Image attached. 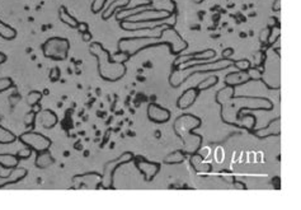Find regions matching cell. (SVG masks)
<instances>
[{"mask_svg":"<svg viewBox=\"0 0 301 210\" xmlns=\"http://www.w3.org/2000/svg\"><path fill=\"white\" fill-rule=\"evenodd\" d=\"M234 54V50L233 48H225L224 51H222V59H230L231 55Z\"/></svg>","mask_w":301,"mask_h":210,"instance_id":"60d3db41","label":"cell"},{"mask_svg":"<svg viewBox=\"0 0 301 210\" xmlns=\"http://www.w3.org/2000/svg\"><path fill=\"white\" fill-rule=\"evenodd\" d=\"M201 1H202V0H195V3H197V4L201 3Z\"/></svg>","mask_w":301,"mask_h":210,"instance_id":"bcb514c9","label":"cell"},{"mask_svg":"<svg viewBox=\"0 0 301 210\" xmlns=\"http://www.w3.org/2000/svg\"><path fill=\"white\" fill-rule=\"evenodd\" d=\"M135 165H136L137 170L141 172V175L144 176L146 182H151L154 180V177L159 174L160 171V165L156 162H149L144 158H136L135 161Z\"/></svg>","mask_w":301,"mask_h":210,"instance_id":"4fadbf2b","label":"cell"},{"mask_svg":"<svg viewBox=\"0 0 301 210\" xmlns=\"http://www.w3.org/2000/svg\"><path fill=\"white\" fill-rule=\"evenodd\" d=\"M281 119L277 117L276 120H272V121L268 124V126L266 128H262L259 130L253 131V134L256 135L257 138H268V137H275V135H280V131H281V124H280Z\"/></svg>","mask_w":301,"mask_h":210,"instance_id":"2e32d148","label":"cell"},{"mask_svg":"<svg viewBox=\"0 0 301 210\" xmlns=\"http://www.w3.org/2000/svg\"><path fill=\"white\" fill-rule=\"evenodd\" d=\"M54 163V158L51 157V153L49 151L41 152L37 154V158H36V166L38 168H47Z\"/></svg>","mask_w":301,"mask_h":210,"instance_id":"d4e9b609","label":"cell"},{"mask_svg":"<svg viewBox=\"0 0 301 210\" xmlns=\"http://www.w3.org/2000/svg\"><path fill=\"white\" fill-rule=\"evenodd\" d=\"M199 89L197 88H190L179 97L178 101H177V106L181 110H187L191 106H194V103L196 102L197 97H199Z\"/></svg>","mask_w":301,"mask_h":210,"instance_id":"e0dca14e","label":"cell"},{"mask_svg":"<svg viewBox=\"0 0 301 210\" xmlns=\"http://www.w3.org/2000/svg\"><path fill=\"white\" fill-rule=\"evenodd\" d=\"M77 28H79L80 33H84V32L88 31V24H87V23H80L79 22V26H78Z\"/></svg>","mask_w":301,"mask_h":210,"instance_id":"b9f144b4","label":"cell"},{"mask_svg":"<svg viewBox=\"0 0 301 210\" xmlns=\"http://www.w3.org/2000/svg\"><path fill=\"white\" fill-rule=\"evenodd\" d=\"M82 37H83V41L88 42V41L92 40V33L89 31H87V32H84V33H82Z\"/></svg>","mask_w":301,"mask_h":210,"instance_id":"7bdbcfd3","label":"cell"},{"mask_svg":"<svg viewBox=\"0 0 301 210\" xmlns=\"http://www.w3.org/2000/svg\"><path fill=\"white\" fill-rule=\"evenodd\" d=\"M216 52L211 48L208 50H204V51H197L194 54H187V55H181L176 59V61L173 63V68H178L182 64L191 63V61H210L211 59H215Z\"/></svg>","mask_w":301,"mask_h":210,"instance_id":"7c38bea8","label":"cell"},{"mask_svg":"<svg viewBox=\"0 0 301 210\" xmlns=\"http://www.w3.org/2000/svg\"><path fill=\"white\" fill-rule=\"evenodd\" d=\"M40 121L45 129H52L57 124V116L54 111L43 110L40 115Z\"/></svg>","mask_w":301,"mask_h":210,"instance_id":"ffe728a7","label":"cell"},{"mask_svg":"<svg viewBox=\"0 0 301 210\" xmlns=\"http://www.w3.org/2000/svg\"><path fill=\"white\" fill-rule=\"evenodd\" d=\"M248 74H249L250 79L261 80V78H262V71H259L258 69H252V68H250L249 70H248Z\"/></svg>","mask_w":301,"mask_h":210,"instance_id":"8d00e7d4","label":"cell"},{"mask_svg":"<svg viewBox=\"0 0 301 210\" xmlns=\"http://www.w3.org/2000/svg\"><path fill=\"white\" fill-rule=\"evenodd\" d=\"M50 78H51L52 82H56V80H59V78H60L59 68H54V69H52L51 73H50Z\"/></svg>","mask_w":301,"mask_h":210,"instance_id":"ab89813d","label":"cell"},{"mask_svg":"<svg viewBox=\"0 0 301 210\" xmlns=\"http://www.w3.org/2000/svg\"><path fill=\"white\" fill-rule=\"evenodd\" d=\"M233 65L238 69L239 71H248L252 68V64H250L249 60H233Z\"/></svg>","mask_w":301,"mask_h":210,"instance_id":"4dcf8cb0","label":"cell"},{"mask_svg":"<svg viewBox=\"0 0 301 210\" xmlns=\"http://www.w3.org/2000/svg\"><path fill=\"white\" fill-rule=\"evenodd\" d=\"M5 61H6V56L3 54V52H0V65H1L3 63H5Z\"/></svg>","mask_w":301,"mask_h":210,"instance_id":"f6af8a7d","label":"cell"},{"mask_svg":"<svg viewBox=\"0 0 301 210\" xmlns=\"http://www.w3.org/2000/svg\"><path fill=\"white\" fill-rule=\"evenodd\" d=\"M239 100L242 102H238V101L234 98L235 102L230 103L229 106L224 105L222 106V111L226 110H233L235 114H234V121H238L239 116L242 114L243 110H264V111H271L273 110V103L271 102L267 98H262V97H238Z\"/></svg>","mask_w":301,"mask_h":210,"instance_id":"3957f363","label":"cell"},{"mask_svg":"<svg viewBox=\"0 0 301 210\" xmlns=\"http://www.w3.org/2000/svg\"><path fill=\"white\" fill-rule=\"evenodd\" d=\"M264 60H266V52L264 51H257L254 54V66L258 68V66L263 65Z\"/></svg>","mask_w":301,"mask_h":210,"instance_id":"836d02e7","label":"cell"},{"mask_svg":"<svg viewBox=\"0 0 301 210\" xmlns=\"http://www.w3.org/2000/svg\"><path fill=\"white\" fill-rule=\"evenodd\" d=\"M19 163V158L15 154L0 153V167L5 168V170H13Z\"/></svg>","mask_w":301,"mask_h":210,"instance_id":"44dd1931","label":"cell"},{"mask_svg":"<svg viewBox=\"0 0 301 210\" xmlns=\"http://www.w3.org/2000/svg\"><path fill=\"white\" fill-rule=\"evenodd\" d=\"M162 41H164L165 45L169 46L171 54H181L188 47V43L183 40V37L174 29V27H164L160 34Z\"/></svg>","mask_w":301,"mask_h":210,"instance_id":"30bf717a","label":"cell"},{"mask_svg":"<svg viewBox=\"0 0 301 210\" xmlns=\"http://www.w3.org/2000/svg\"><path fill=\"white\" fill-rule=\"evenodd\" d=\"M134 159V154L130 153V152H126L122 156H119L118 158L113 159V161H109L104 165L103 168V175H102V188L104 189H112L113 188V176L114 172L117 171V168L121 167L122 165L131 162Z\"/></svg>","mask_w":301,"mask_h":210,"instance_id":"52a82bcc","label":"cell"},{"mask_svg":"<svg viewBox=\"0 0 301 210\" xmlns=\"http://www.w3.org/2000/svg\"><path fill=\"white\" fill-rule=\"evenodd\" d=\"M73 189H100L102 186V175L97 172L77 175L71 180Z\"/></svg>","mask_w":301,"mask_h":210,"instance_id":"8fae6325","label":"cell"},{"mask_svg":"<svg viewBox=\"0 0 301 210\" xmlns=\"http://www.w3.org/2000/svg\"><path fill=\"white\" fill-rule=\"evenodd\" d=\"M34 117H36V112H33V111H32L31 114L26 115V117H24V122H26L27 126H29L31 124H33Z\"/></svg>","mask_w":301,"mask_h":210,"instance_id":"f35d334b","label":"cell"},{"mask_svg":"<svg viewBox=\"0 0 301 210\" xmlns=\"http://www.w3.org/2000/svg\"><path fill=\"white\" fill-rule=\"evenodd\" d=\"M183 161H185V154L181 151L172 152L164 158V163H167V165H179Z\"/></svg>","mask_w":301,"mask_h":210,"instance_id":"4316f807","label":"cell"},{"mask_svg":"<svg viewBox=\"0 0 301 210\" xmlns=\"http://www.w3.org/2000/svg\"><path fill=\"white\" fill-rule=\"evenodd\" d=\"M270 36H271V29L270 28H266L262 31L261 33V41L262 42H268L270 41Z\"/></svg>","mask_w":301,"mask_h":210,"instance_id":"74e56055","label":"cell"},{"mask_svg":"<svg viewBox=\"0 0 301 210\" xmlns=\"http://www.w3.org/2000/svg\"><path fill=\"white\" fill-rule=\"evenodd\" d=\"M148 117L155 124H164L171 120V112L156 103H150L148 107Z\"/></svg>","mask_w":301,"mask_h":210,"instance_id":"5bb4252c","label":"cell"},{"mask_svg":"<svg viewBox=\"0 0 301 210\" xmlns=\"http://www.w3.org/2000/svg\"><path fill=\"white\" fill-rule=\"evenodd\" d=\"M165 45L164 41H162L160 36H145V37H135V38H121L118 42V51L127 52L130 56L137 54L141 50L154 47V46Z\"/></svg>","mask_w":301,"mask_h":210,"instance_id":"277c9868","label":"cell"},{"mask_svg":"<svg viewBox=\"0 0 301 210\" xmlns=\"http://www.w3.org/2000/svg\"><path fill=\"white\" fill-rule=\"evenodd\" d=\"M89 52L98 60V71L102 79L105 82H117L125 77L126 65L125 63H119L113 60L107 48L100 42H92Z\"/></svg>","mask_w":301,"mask_h":210,"instance_id":"6da1fadb","label":"cell"},{"mask_svg":"<svg viewBox=\"0 0 301 210\" xmlns=\"http://www.w3.org/2000/svg\"><path fill=\"white\" fill-rule=\"evenodd\" d=\"M41 98H42V93L38 91H33L27 96V103H28L31 107H36V106L40 103Z\"/></svg>","mask_w":301,"mask_h":210,"instance_id":"f546056e","label":"cell"},{"mask_svg":"<svg viewBox=\"0 0 301 210\" xmlns=\"http://www.w3.org/2000/svg\"><path fill=\"white\" fill-rule=\"evenodd\" d=\"M191 165L194 167V170L199 174H207L211 171V165L207 162H204V158L200 153L191 154Z\"/></svg>","mask_w":301,"mask_h":210,"instance_id":"d6986e66","label":"cell"},{"mask_svg":"<svg viewBox=\"0 0 301 210\" xmlns=\"http://www.w3.org/2000/svg\"><path fill=\"white\" fill-rule=\"evenodd\" d=\"M11 85H13V80L10 78H0V93H3L6 89L11 88Z\"/></svg>","mask_w":301,"mask_h":210,"instance_id":"1f68e13d","label":"cell"},{"mask_svg":"<svg viewBox=\"0 0 301 210\" xmlns=\"http://www.w3.org/2000/svg\"><path fill=\"white\" fill-rule=\"evenodd\" d=\"M59 17L61 22L68 24V26L71 27V28H77V27L79 26V20H77V18L73 17L65 6H61V8L59 9Z\"/></svg>","mask_w":301,"mask_h":210,"instance_id":"cb8c5ba5","label":"cell"},{"mask_svg":"<svg viewBox=\"0 0 301 210\" xmlns=\"http://www.w3.org/2000/svg\"><path fill=\"white\" fill-rule=\"evenodd\" d=\"M0 37L6 41L14 40L15 37H17V31L13 27L5 24L3 20H0Z\"/></svg>","mask_w":301,"mask_h":210,"instance_id":"484cf974","label":"cell"},{"mask_svg":"<svg viewBox=\"0 0 301 210\" xmlns=\"http://www.w3.org/2000/svg\"><path fill=\"white\" fill-rule=\"evenodd\" d=\"M176 14L174 11L167 9H142L126 18L127 22L134 23H149V22H164Z\"/></svg>","mask_w":301,"mask_h":210,"instance_id":"8992f818","label":"cell"},{"mask_svg":"<svg viewBox=\"0 0 301 210\" xmlns=\"http://www.w3.org/2000/svg\"><path fill=\"white\" fill-rule=\"evenodd\" d=\"M17 140V137L8 129L0 125V144H11Z\"/></svg>","mask_w":301,"mask_h":210,"instance_id":"83f0119b","label":"cell"},{"mask_svg":"<svg viewBox=\"0 0 301 210\" xmlns=\"http://www.w3.org/2000/svg\"><path fill=\"white\" fill-rule=\"evenodd\" d=\"M19 142L23 145L31 148L32 151L36 152V153L49 151L52 144V142L49 138L40 133H36V131H26V133H23L22 135H19Z\"/></svg>","mask_w":301,"mask_h":210,"instance_id":"ba28073f","label":"cell"},{"mask_svg":"<svg viewBox=\"0 0 301 210\" xmlns=\"http://www.w3.org/2000/svg\"><path fill=\"white\" fill-rule=\"evenodd\" d=\"M233 66V60L230 59H221L216 61H203V63L196 64V65L188 66L185 69H177L169 77V83L172 87L178 88L179 85H182L187 79H190L195 74H204L210 71H220L224 69Z\"/></svg>","mask_w":301,"mask_h":210,"instance_id":"7a4b0ae2","label":"cell"},{"mask_svg":"<svg viewBox=\"0 0 301 210\" xmlns=\"http://www.w3.org/2000/svg\"><path fill=\"white\" fill-rule=\"evenodd\" d=\"M217 80H219V79H217V77H215V75H211V77H208L206 80H203V82L200 83V84L197 85L196 88L199 89V92L206 91V89H208V88H211V87H213V85H215L216 83H217Z\"/></svg>","mask_w":301,"mask_h":210,"instance_id":"f1b7e54d","label":"cell"},{"mask_svg":"<svg viewBox=\"0 0 301 210\" xmlns=\"http://www.w3.org/2000/svg\"><path fill=\"white\" fill-rule=\"evenodd\" d=\"M105 1H107V0H94L91 6L92 11H93V13H100V10H103V8H104L105 5Z\"/></svg>","mask_w":301,"mask_h":210,"instance_id":"d6a6232c","label":"cell"},{"mask_svg":"<svg viewBox=\"0 0 301 210\" xmlns=\"http://www.w3.org/2000/svg\"><path fill=\"white\" fill-rule=\"evenodd\" d=\"M273 9L277 11L281 9V0H276V4H273Z\"/></svg>","mask_w":301,"mask_h":210,"instance_id":"ee69618b","label":"cell"},{"mask_svg":"<svg viewBox=\"0 0 301 210\" xmlns=\"http://www.w3.org/2000/svg\"><path fill=\"white\" fill-rule=\"evenodd\" d=\"M27 176V170L22 167H15L11 170L10 174L6 176H0V188H4L6 185H14L17 182L22 181Z\"/></svg>","mask_w":301,"mask_h":210,"instance_id":"9a60e30c","label":"cell"},{"mask_svg":"<svg viewBox=\"0 0 301 210\" xmlns=\"http://www.w3.org/2000/svg\"><path fill=\"white\" fill-rule=\"evenodd\" d=\"M201 126V119L194 116L191 114H183L182 116H179L178 119L174 121V133L178 135L182 140L186 139L187 135L190 137H194V134H191L190 131H194L195 129L200 128Z\"/></svg>","mask_w":301,"mask_h":210,"instance_id":"9c48e42d","label":"cell"},{"mask_svg":"<svg viewBox=\"0 0 301 210\" xmlns=\"http://www.w3.org/2000/svg\"><path fill=\"white\" fill-rule=\"evenodd\" d=\"M234 89L235 88L231 87V85H226V87H224L222 89H220V91L217 92V94H216V102L221 106L226 105V103L233 98Z\"/></svg>","mask_w":301,"mask_h":210,"instance_id":"7402d4cb","label":"cell"},{"mask_svg":"<svg viewBox=\"0 0 301 210\" xmlns=\"http://www.w3.org/2000/svg\"><path fill=\"white\" fill-rule=\"evenodd\" d=\"M250 77L248 71H234V73H229L225 77V83L226 85H231V87H238V85L245 84V83L250 82Z\"/></svg>","mask_w":301,"mask_h":210,"instance_id":"ac0fdd59","label":"cell"},{"mask_svg":"<svg viewBox=\"0 0 301 210\" xmlns=\"http://www.w3.org/2000/svg\"><path fill=\"white\" fill-rule=\"evenodd\" d=\"M225 159V152L221 147H217L215 151V161L216 163H222Z\"/></svg>","mask_w":301,"mask_h":210,"instance_id":"e575fe53","label":"cell"},{"mask_svg":"<svg viewBox=\"0 0 301 210\" xmlns=\"http://www.w3.org/2000/svg\"><path fill=\"white\" fill-rule=\"evenodd\" d=\"M31 153H32L31 148L26 147L24 149H22V151L18 152L15 156H17L19 159H26V158H28V157H31Z\"/></svg>","mask_w":301,"mask_h":210,"instance_id":"d590c367","label":"cell"},{"mask_svg":"<svg viewBox=\"0 0 301 210\" xmlns=\"http://www.w3.org/2000/svg\"><path fill=\"white\" fill-rule=\"evenodd\" d=\"M131 0H114L113 3L111 4V5L108 6L107 9H105L104 11H103V14H102V19L103 20H107L109 19V18L113 15L114 10H116L117 8L118 9H122L125 8V6H127V3H130Z\"/></svg>","mask_w":301,"mask_h":210,"instance_id":"603a6c76","label":"cell"},{"mask_svg":"<svg viewBox=\"0 0 301 210\" xmlns=\"http://www.w3.org/2000/svg\"><path fill=\"white\" fill-rule=\"evenodd\" d=\"M69 50H70V42L69 40L61 38V37H52L42 45L43 55L49 59L56 60V61L65 60L68 57Z\"/></svg>","mask_w":301,"mask_h":210,"instance_id":"5b68a950","label":"cell"}]
</instances>
